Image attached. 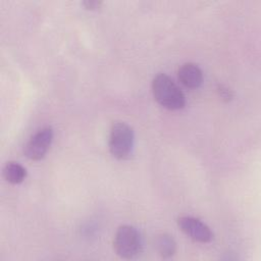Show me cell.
Here are the masks:
<instances>
[{"label": "cell", "mask_w": 261, "mask_h": 261, "mask_svg": "<svg viewBox=\"0 0 261 261\" xmlns=\"http://www.w3.org/2000/svg\"><path fill=\"white\" fill-rule=\"evenodd\" d=\"M152 92L155 100L166 109H181L186 104L184 93L165 73H158L153 79Z\"/></svg>", "instance_id": "obj_1"}, {"label": "cell", "mask_w": 261, "mask_h": 261, "mask_svg": "<svg viewBox=\"0 0 261 261\" xmlns=\"http://www.w3.org/2000/svg\"><path fill=\"white\" fill-rule=\"evenodd\" d=\"M134 130L125 122L117 121L111 125L109 134V151L116 159L127 158L134 147Z\"/></svg>", "instance_id": "obj_2"}, {"label": "cell", "mask_w": 261, "mask_h": 261, "mask_svg": "<svg viewBox=\"0 0 261 261\" xmlns=\"http://www.w3.org/2000/svg\"><path fill=\"white\" fill-rule=\"evenodd\" d=\"M142 238L140 232L130 225L120 226L114 237V249L116 254L124 259L136 257L142 250Z\"/></svg>", "instance_id": "obj_3"}, {"label": "cell", "mask_w": 261, "mask_h": 261, "mask_svg": "<svg viewBox=\"0 0 261 261\" xmlns=\"http://www.w3.org/2000/svg\"><path fill=\"white\" fill-rule=\"evenodd\" d=\"M53 140V129L49 126L38 130L27 143L23 153L31 160H41L49 150Z\"/></svg>", "instance_id": "obj_4"}, {"label": "cell", "mask_w": 261, "mask_h": 261, "mask_svg": "<svg viewBox=\"0 0 261 261\" xmlns=\"http://www.w3.org/2000/svg\"><path fill=\"white\" fill-rule=\"evenodd\" d=\"M177 225L184 233L196 242L209 243L213 238L209 226L196 217L180 216L177 219Z\"/></svg>", "instance_id": "obj_5"}, {"label": "cell", "mask_w": 261, "mask_h": 261, "mask_svg": "<svg viewBox=\"0 0 261 261\" xmlns=\"http://www.w3.org/2000/svg\"><path fill=\"white\" fill-rule=\"evenodd\" d=\"M179 82L190 89L199 88L203 82V72L201 68L192 62H187L180 65L177 70Z\"/></svg>", "instance_id": "obj_6"}, {"label": "cell", "mask_w": 261, "mask_h": 261, "mask_svg": "<svg viewBox=\"0 0 261 261\" xmlns=\"http://www.w3.org/2000/svg\"><path fill=\"white\" fill-rule=\"evenodd\" d=\"M3 176L11 184H20L27 176V170L19 163L10 161L3 168Z\"/></svg>", "instance_id": "obj_7"}, {"label": "cell", "mask_w": 261, "mask_h": 261, "mask_svg": "<svg viewBox=\"0 0 261 261\" xmlns=\"http://www.w3.org/2000/svg\"><path fill=\"white\" fill-rule=\"evenodd\" d=\"M156 248L163 258H169L176 251V243L172 236L162 233L156 239Z\"/></svg>", "instance_id": "obj_8"}, {"label": "cell", "mask_w": 261, "mask_h": 261, "mask_svg": "<svg viewBox=\"0 0 261 261\" xmlns=\"http://www.w3.org/2000/svg\"><path fill=\"white\" fill-rule=\"evenodd\" d=\"M217 92H218L219 96H220L222 99L226 100V101H227V100H230V99L232 98V92H231L228 88H226V87H224V86H218Z\"/></svg>", "instance_id": "obj_9"}, {"label": "cell", "mask_w": 261, "mask_h": 261, "mask_svg": "<svg viewBox=\"0 0 261 261\" xmlns=\"http://www.w3.org/2000/svg\"><path fill=\"white\" fill-rule=\"evenodd\" d=\"M83 5L87 9L94 10V9L100 8V6L102 5V1H100V0H86V1L83 2Z\"/></svg>", "instance_id": "obj_10"}]
</instances>
